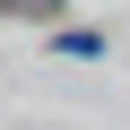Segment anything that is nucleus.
Segmentation results:
<instances>
[{"label":"nucleus","mask_w":130,"mask_h":130,"mask_svg":"<svg viewBox=\"0 0 130 130\" xmlns=\"http://www.w3.org/2000/svg\"><path fill=\"white\" fill-rule=\"evenodd\" d=\"M43 9H61V0H0V18H43Z\"/></svg>","instance_id":"nucleus-1"}]
</instances>
